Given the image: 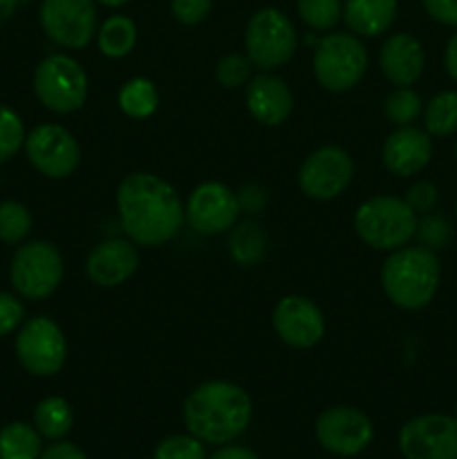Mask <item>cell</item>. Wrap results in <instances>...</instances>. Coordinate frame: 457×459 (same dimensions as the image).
<instances>
[{
  "label": "cell",
  "mask_w": 457,
  "mask_h": 459,
  "mask_svg": "<svg viewBox=\"0 0 457 459\" xmlns=\"http://www.w3.org/2000/svg\"><path fill=\"white\" fill-rule=\"evenodd\" d=\"M63 255L52 242H22L9 263V281L13 291L25 300H45L63 281Z\"/></svg>",
  "instance_id": "cell-6"
},
{
  "label": "cell",
  "mask_w": 457,
  "mask_h": 459,
  "mask_svg": "<svg viewBox=\"0 0 457 459\" xmlns=\"http://www.w3.org/2000/svg\"><path fill=\"white\" fill-rule=\"evenodd\" d=\"M43 453L40 433L25 421H12L0 430V459H39Z\"/></svg>",
  "instance_id": "cell-23"
},
{
  "label": "cell",
  "mask_w": 457,
  "mask_h": 459,
  "mask_svg": "<svg viewBox=\"0 0 457 459\" xmlns=\"http://www.w3.org/2000/svg\"><path fill=\"white\" fill-rule=\"evenodd\" d=\"M354 229L367 247L376 251H394L417 236V213L406 200L392 195H375L354 213Z\"/></svg>",
  "instance_id": "cell-4"
},
{
  "label": "cell",
  "mask_w": 457,
  "mask_h": 459,
  "mask_svg": "<svg viewBox=\"0 0 457 459\" xmlns=\"http://www.w3.org/2000/svg\"><path fill=\"white\" fill-rule=\"evenodd\" d=\"M39 18L49 40L67 49L85 48L97 31L94 0H43Z\"/></svg>",
  "instance_id": "cell-11"
},
{
  "label": "cell",
  "mask_w": 457,
  "mask_h": 459,
  "mask_svg": "<svg viewBox=\"0 0 457 459\" xmlns=\"http://www.w3.org/2000/svg\"><path fill=\"white\" fill-rule=\"evenodd\" d=\"M251 397L231 381H206L184 403L188 433L204 444H228L240 437L251 421Z\"/></svg>",
  "instance_id": "cell-2"
},
{
  "label": "cell",
  "mask_w": 457,
  "mask_h": 459,
  "mask_svg": "<svg viewBox=\"0 0 457 459\" xmlns=\"http://www.w3.org/2000/svg\"><path fill=\"white\" fill-rule=\"evenodd\" d=\"M116 211L124 231L142 247L166 245L186 220L177 191L152 173H130L121 179Z\"/></svg>",
  "instance_id": "cell-1"
},
{
  "label": "cell",
  "mask_w": 457,
  "mask_h": 459,
  "mask_svg": "<svg viewBox=\"0 0 457 459\" xmlns=\"http://www.w3.org/2000/svg\"><path fill=\"white\" fill-rule=\"evenodd\" d=\"M97 40L103 56H128L137 45V25L128 16H112L99 27Z\"/></svg>",
  "instance_id": "cell-24"
},
{
  "label": "cell",
  "mask_w": 457,
  "mask_h": 459,
  "mask_svg": "<svg viewBox=\"0 0 457 459\" xmlns=\"http://www.w3.org/2000/svg\"><path fill=\"white\" fill-rule=\"evenodd\" d=\"M211 459H260L255 455L254 451H249V448L245 446H233V444H228V446H222L220 451H215Z\"/></svg>",
  "instance_id": "cell-40"
},
{
  "label": "cell",
  "mask_w": 457,
  "mask_h": 459,
  "mask_svg": "<svg viewBox=\"0 0 457 459\" xmlns=\"http://www.w3.org/2000/svg\"><path fill=\"white\" fill-rule=\"evenodd\" d=\"M294 108L291 90L273 74H260L246 88V110L258 124L280 126Z\"/></svg>",
  "instance_id": "cell-20"
},
{
  "label": "cell",
  "mask_w": 457,
  "mask_h": 459,
  "mask_svg": "<svg viewBox=\"0 0 457 459\" xmlns=\"http://www.w3.org/2000/svg\"><path fill=\"white\" fill-rule=\"evenodd\" d=\"M437 200L439 193L437 188H435V184L430 182L415 184L406 195V202L410 204V209L415 211V213H430V211L437 206Z\"/></svg>",
  "instance_id": "cell-36"
},
{
  "label": "cell",
  "mask_w": 457,
  "mask_h": 459,
  "mask_svg": "<svg viewBox=\"0 0 457 459\" xmlns=\"http://www.w3.org/2000/svg\"><path fill=\"white\" fill-rule=\"evenodd\" d=\"M421 3L433 21L457 27V0H421Z\"/></svg>",
  "instance_id": "cell-37"
},
{
  "label": "cell",
  "mask_w": 457,
  "mask_h": 459,
  "mask_svg": "<svg viewBox=\"0 0 457 459\" xmlns=\"http://www.w3.org/2000/svg\"><path fill=\"white\" fill-rule=\"evenodd\" d=\"M72 424H74V415H72L70 403L63 397H45L36 406L34 429L39 430L40 437L58 442L70 433Z\"/></svg>",
  "instance_id": "cell-22"
},
{
  "label": "cell",
  "mask_w": 457,
  "mask_h": 459,
  "mask_svg": "<svg viewBox=\"0 0 457 459\" xmlns=\"http://www.w3.org/2000/svg\"><path fill=\"white\" fill-rule=\"evenodd\" d=\"M455 420H457V408H455Z\"/></svg>",
  "instance_id": "cell-45"
},
{
  "label": "cell",
  "mask_w": 457,
  "mask_h": 459,
  "mask_svg": "<svg viewBox=\"0 0 457 459\" xmlns=\"http://www.w3.org/2000/svg\"><path fill=\"white\" fill-rule=\"evenodd\" d=\"M139 267V251L133 240L110 238L90 251L85 260L88 278L99 287H116L134 276Z\"/></svg>",
  "instance_id": "cell-17"
},
{
  "label": "cell",
  "mask_w": 457,
  "mask_h": 459,
  "mask_svg": "<svg viewBox=\"0 0 457 459\" xmlns=\"http://www.w3.org/2000/svg\"><path fill=\"white\" fill-rule=\"evenodd\" d=\"M30 164L49 179H65L81 161V148L74 134L58 124H40L25 137Z\"/></svg>",
  "instance_id": "cell-10"
},
{
  "label": "cell",
  "mask_w": 457,
  "mask_h": 459,
  "mask_svg": "<svg viewBox=\"0 0 457 459\" xmlns=\"http://www.w3.org/2000/svg\"><path fill=\"white\" fill-rule=\"evenodd\" d=\"M444 65H446V72L451 74V79L457 81V31L451 36V40L446 43V52H444Z\"/></svg>",
  "instance_id": "cell-41"
},
{
  "label": "cell",
  "mask_w": 457,
  "mask_h": 459,
  "mask_svg": "<svg viewBox=\"0 0 457 459\" xmlns=\"http://www.w3.org/2000/svg\"><path fill=\"white\" fill-rule=\"evenodd\" d=\"M97 3L106 4V7H121V4L130 3V0H97Z\"/></svg>",
  "instance_id": "cell-43"
},
{
  "label": "cell",
  "mask_w": 457,
  "mask_h": 459,
  "mask_svg": "<svg viewBox=\"0 0 457 459\" xmlns=\"http://www.w3.org/2000/svg\"><path fill=\"white\" fill-rule=\"evenodd\" d=\"M419 229H426V231H424V240L428 242V249H430V247L439 249V247L446 245L448 236H451V233H448V224L444 222V220H439V218L426 220V222L421 224Z\"/></svg>",
  "instance_id": "cell-38"
},
{
  "label": "cell",
  "mask_w": 457,
  "mask_h": 459,
  "mask_svg": "<svg viewBox=\"0 0 457 459\" xmlns=\"http://www.w3.org/2000/svg\"><path fill=\"white\" fill-rule=\"evenodd\" d=\"M273 330L296 350L314 348L325 334L323 312L305 296H285L273 307Z\"/></svg>",
  "instance_id": "cell-16"
},
{
  "label": "cell",
  "mask_w": 457,
  "mask_h": 459,
  "mask_svg": "<svg viewBox=\"0 0 457 459\" xmlns=\"http://www.w3.org/2000/svg\"><path fill=\"white\" fill-rule=\"evenodd\" d=\"M152 459H206L204 442L193 435H170L157 444Z\"/></svg>",
  "instance_id": "cell-32"
},
{
  "label": "cell",
  "mask_w": 457,
  "mask_h": 459,
  "mask_svg": "<svg viewBox=\"0 0 457 459\" xmlns=\"http://www.w3.org/2000/svg\"><path fill=\"white\" fill-rule=\"evenodd\" d=\"M240 215V200L222 182H204L191 193L184 218L200 236L228 231Z\"/></svg>",
  "instance_id": "cell-15"
},
{
  "label": "cell",
  "mask_w": 457,
  "mask_h": 459,
  "mask_svg": "<svg viewBox=\"0 0 457 459\" xmlns=\"http://www.w3.org/2000/svg\"><path fill=\"white\" fill-rule=\"evenodd\" d=\"M31 231V213L16 200L0 202V242L22 245Z\"/></svg>",
  "instance_id": "cell-27"
},
{
  "label": "cell",
  "mask_w": 457,
  "mask_h": 459,
  "mask_svg": "<svg viewBox=\"0 0 457 459\" xmlns=\"http://www.w3.org/2000/svg\"><path fill=\"white\" fill-rule=\"evenodd\" d=\"M314 76L327 92H348L367 70V49L354 34L336 31L314 48Z\"/></svg>",
  "instance_id": "cell-5"
},
{
  "label": "cell",
  "mask_w": 457,
  "mask_h": 459,
  "mask_svg": "<svg viewBox=\"0 0 457 459\" xmlns=\"http://www.w3.org/2000/svg\"><path fill=\"white\" fill-rule=\"evenodd\" d=\"M13 350L18 363L34 377H54L67 359L65 336L49 316H34L22 323Z\"/></svg>",
  "instance_id": "cell-9"
},
{
  "label": "cell",
  "mask_w": 457,
  "mask_h": 459,
  "mask_svg": "<svg viewBox=\"0 0 457 459\" xmlns=\"http://www.w3.org/2000/svg\"><path fill=\"white\" fill-rule=\"evenodd\" d=\"M18 3H21V0H0V25H4V22L13 16Z\"/></svg>",
  "instance_id": "cell-42"
},
{
  "label": "cell",
  "mask_w": 457,
  "mask_h": 459,
  "mask_svg": "<svg viewBox=\"0 0 457 459\" xmlns=\"http://www.w3.org/2000/svg\"><path fill=\"white\" fill-rule=\"evenodd\" d=\"M379 65L390 83L397 88H410L424 72V48L412 34L399 31V34L390 36L381 48Z\"/></svg>",
  "instance_id": "cell-19"
},
{
  "label": "cell",
  "mask_w": 457,
  "mask_h": 459,
  "mask_svg": "<svg viewBox=\"0 0 457 459\" xmlns=\"http://www.w3.org/2000/svg\"><path fill=\"white\" fill-rule=\"evenodd\" d=\"M455 215H457V204H455Z\"/></svg>",
  "instance_id": "cell-46"
},
{
  "label": "cell",
  "mask_w": 457,
  "mask_h": 459,
  "mask_svg": "<svg viewBox=\"0 0 457 459\" xmlns=\"http://www.w3.org/2000/svg\"><path fill=\"white\" fill-rule=\"evenodd\" d=\"M343 16L358 36H379L397 18V0H345Z\"/></svg>",
  "instance_id": "cell-21"
},
{
  "label": "cell",
  "mask_w": 457,
  "mask_h": 459,
  "mask_svg": "<svg viewBox=\"0 0 457 459\" xmlns=\"http://www.w3.org/2000/svg\"><path fill=\"white\" fill-rule=\"evenodd\" d=\"M25 323V305L18 294L0 291V339L13 334Z\"/></svg>",
  "instance_id": "cell-34"
},
{
  "label": "cell",
  "mask_w": 457,
  "mask_h": 459,
  "mask_svg": "<svg viewBox=\"0 0 457 459\" xmlns=\"http://www.w3.org/2000/svg\"><path fill=\"white\" fill-rule=\"evenodd\" d=\"M354 178V161L343 148L323 146L303 161L298 170L300 191L318 202L339 197Z\"/></svg>",
  "instance_id": "cell-14"
},
{
  "label": "cell",
  "mask_w": 457,
  "mask_h": 459,
  "mask_svg": "<svg viewBox=\"0 0 457 459\" xmlns=\"http://www.w3.org/2000/svg\"><path fill=\"white\" fill-rule=\"evenodd\" d=\"M399 451L406 459H457V420L419 415L399 430Z\"/></svg>",
  "instance_id": "cell-13"
},
{
  "label": "cell",
  "mask_w": 457,
  "mask_h": 459,
  "mask_svg": "<svg viewBox=\"0 0 457 459\" xmlns=\"http://www.w3.org/2000/svg\"><path fill=\"white\" fill-rule=\"evenodd\" d=\"M246 58L260 70H276L294 56L298 36L282 12L264 7L251 16L245 31Z\"/></svg>",
  "instance_id": "cell-8"
},
{
  "label": "cell",
  "mask_w": 457,
  "mask_h": 459,
  "mask_svg": "<svg viewBox=\"0 0 457 459\" xmlns=\"http://www.w3.org/2000/svg\"><path fill=\"white\" fill-rule=\"evenodd\" d=\"M381 157L390 173L397 178H410V175L421 173L430 164L433 139L415 126H401L385 139Z\"/></svg>",
  "instance_id": "cell-18"
},
{
  "label": "cell",
  "mask_w": 457,
  "mask_h": 459,
  "mask_svg": "<svg viewBox=\"0 0 457 459\" xmlns=\"http://www.w3.org/2000/svg\"><path fill=\"white\" fill-rule=\"evenodd\" d=\"M264 251V236L255 224H242L231 238V254L240 264H254Z\"/></svg>",
  "instance_id": "cell-31"
},
{
  "label": "cell",
  "mask_w": 457,
  "mask_h": 459,
  "mask_svg": "<svg viewBox=\"0 0 457 459\" xmlns=\"http://www.w3.org/2000/svg\"><path fill=\"white\" fill-rule=\"evenodd\" d=\"M211 4H213V0H173L170 12L182 25H197L209 16Z\"/></svg>",
  "instance_id": "cell-35"
},
{
  "label": "cell",
  "mask_w": 457,
  "mask_h": 459,
  "mask_svg": "<svg viewBox=\"0 0 457 459\" xmlns=\"http://www.w3.org/2000/svg\"><path fill=\"white\" fill-rule=\"evenodd\" d=\"M455 157H457V143H455Z\"/></svg>",
  "instance_id": "cell-44"
},
{
  "label": "cell",
  "mask_w": 457,
  "mask_h": 459,
  "mask_svg": "<svg viewBox=\"0 0 457 459\" xmlns=\"http://www.w3.org/2000/svg\"><path fill=\"white\" fill-rule=\"evenodd\" d=\"M34 92L47 110L70 115L83 108L88 99V74L67 54H52L36 67Z\"/></svg>",
  "instance_id": "cell-7"
},
{
  "label": "cell",
  "mask_w": 457,
  "mask_h": 459,
  "mask_svg": "<svg viewBox=\"0 0 457 459\" xmlns=\"http://www.w3.org/2000/svg\"><path fill=\"white\" fill-rule=\"evenodd\" d=\"M251 76V61L242 54H228L215 67V79L222 88L236 90L240 85L246 83V79Z\"/></svg>",
  "instance_id": "cell-33"
},
{
  "label": "cell",
  "mask_w": 457,
  "mask_h": 459,
  "mask_svg": "<svg viewBox=\"0 0 457 459\" xmlns=\"http://www.w3.org/2000/svg\"><path fill=\"white\" fill-rule=\"evenodd\" d=\"M25 124L21 115L0 103V164L12 160L21 148H25Z\"/></svg>",
  "instance_id": "cell-29"
},
{
  "label": "cell",
  "mask_w": 457,
  "mask_h": 459,
  "mask_svg": "<svg viewBox=\"0 0 457 459\" xmlns=\"http://www.w3.org/2000/svg\"><path fill=\"white\" fill-rule=\"evenodd\" d=\"M426 133L433 137H451L457 133V92L444 90L435 94L424 110Z\"/></svg>",
  "instance_id": "cell-26"
},
{
  "label": "cell",
  "mask_w": 457,
  "mask_h": 459,
  "mask_svg": "<svg viewBox=\"0 0 457 459\" xmlns=\"http://www.w3.org/2000/svg\"><path fill=\"white\" fill-rule=\"evenodd\" d=\"M157 106H160V94L152 81L137 76L121 88L119 108L130 119H148Z\"/></svg>",
  "instance_id": "cell-25"
},
{
  "label": "cell",
  "mask_w": 457,
  "mask_h": 459,
  "mask_svg": "<svg viewBox=\"0 0 457 459\" xmlns=\"http://www.w3.org/2000/svg\"><path fill=\"white\" fill-rule=\"evenodd\" d=\"M39 459H88V455H85L79 446H74V444L61 442V439H58L56 444L45 448Z\"/></svg>",
  "instance_id": "cell-39"
},
{
  "label": "cell",
  "mask_w": 457,
  "mask_h": 459,
  "mask_svg": "<svg viewBox=\"0 0 457 459\" xmlns=\"http://www.w3.org/2000/svg\"><path fill=\"white\" fill-rule=\"evenodd\" d=\"M385 117H388L390 124L394 126H410L417 117L424 110V101H421L419 94L410 88H397L385 97L384 103Z\"/></svg>",
  "instance_id": "cell-28"
},
{
  "label": "cell",
  "mask_w": 457,
  "mask_h": 459,
  "mask_svg": "<svg viewBox=\"0 0 457 459\" xmlns=\"http://www.w3.org/2000/svg\"><path fill=\"white\" fill-rule=\"evenodd\" d=\"M318 444L341 457H352L366 451L375 439V426L366 412L352 406L327 408L314 426Z\"/></svg>",
  "instance_id": "cell-12"
},
{
  "label": "cell",
  "mask_w": 457,
  "mask_h": 459,
  "mask_svg": "<svg viewBox=\"0 0 457 459\" xmlns=\"http://www.w3.org/2000/svg\"><path fill=\"white\" fill-rule=\"evenodd\" d=\"M341 0H298V13L312 30L327 31L339 22Z\"/></svg>",
  "instance_id": "cell-30"
},
{
  "label": "cell",
  "mask_w": 457,
  "mask_h": 459,
  "mask_svg": "<svg viewBox=\"0 0 457 459\" xmlns=\"http://www.w3.org/2000/svg\"><path fill=\"white\" fill-rule=\"evenodd\" d=\"M439 258L428 247H401L388 255L381 269V287L397 307L415 312L426 307L439 290Z\"/></svg>",
  "instance_id": "cell-3"
}]
</instances>
